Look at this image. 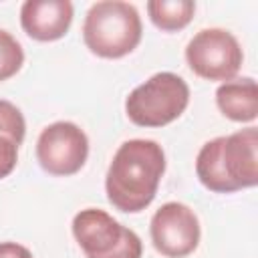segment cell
Instances as JSON below:
<instances>
[{"instance_id":"cell-1","label":"cell","mask_w":258,"mask_h":258,"mask_svg":"<svg viewBox=\"0 0 258 258\" xmlns=\"http://www.w3.org/2000/svg\"><path fill=\"white\" fill-rule=\"evenodd\" d=\"M163 173L165 153L157 141L129 139L121 143L105 175L109 204L125 214L143 212L155 200Z\"/></svg>"},{"instance_id":"cell-2","label":"cell","mask_w":258,"mask_h":258,"mask_svg":"<svg viewBox=\"0 0 258 258\" xmlns=\"http://www.w3.org/2000/svg\"><path fill=\"white\" fill-rule=\"evenodd\" d=\"M200 183L214 194H234L258 183V129L246 127L210 139L196 157Z\"/></svg>"},{"instance_id":"cell-3","label":"cell","mask_w":258,"mask_h":258,"mask_svg":"<svg viewBox=\"0 0 258 258\" xmlns=\"http://www.w3.org/2000/svg\"><path fill=\"white\" fill-rule=\"evenodd\" d=\"M143 26L137 8L121 0H101L91 4L83 22L87 48L101 58H121L137 48Z\"/></svg>"},{"instance_id":"cell-4","label":"cell","mask_w":258,"mask_h":258,"mask_svg":"<svg viewBox=\"0 0 258 258\" xmlns=\"http://www.w3.org/2000/svg\"><path fill=\"white\" fill-rule=\"evenodd\" d=\"M189 105V87L175 73H155L125 99V113L137 127H165Z\"/></svg>"},{"instance_id":"cell-5","label":"cell","mask_w":258,"mask_h":258,"mask_svg":"<svg viewBox=\"0 0 258 258\" xmlns=\"http://www.w3.org/2000/svg\"><path fill=\"white\" fill-rule=\"evenodd\" d=\"M73 236L85 258H141V238L105 210L85 208L75 214Z\"/></svg>"},{"instance_id":"cell-6","label":"cell","mask_w":258,"mask_h":258,"mask_svg":"<svg viewBox=\"0 0 258 258\" xmlns=\"http://www.w3.org/2000/svg\"><path fill=\"white\" fill-rule=\"evenodd\" d=\"M187 67L206 81L236 79L244 52L238 38L224 28H204L185 46Z\"/></svg>"},{"instance_id":"cell-7","label":"cell","mask_w":258,"mask_h":258,"mask_svg":"<svg viewBox=\"0 0 258 258\" xmlns=\"http://www.w3.org/2000/svg\"><path fill=\"white\" fill-rule=\"evenodd\" d=\"M89 157L87 133L71 121L46 125L36 139V159L48 175L69 177L83 169Z\"/></svg>"},{"instance_id":"cell-8","label":"cell","mask_w":258,"mask_h":258,"mask_svg":"<svg viewBox=\"0 0 258 258\" xmlns=\"http://www.w3.org/2000/svg\"><path fill=\"white\" fill-rule=\"evenodd\" d=\"M153 248L165 258L189 256L202 238V228L196 212L181 202L163 204L149 222Z\"/></svg>"},{"instance_id":"cell-9","label":"cell","mask_w":258,"mask_h":258,"mask_svg":"<svg viewBox=\"0 0 258 258\" xmlns=\"http://www.w3.org/2000/svg\"><path fill=\"white\" fill-rule=\"evenodd\" d=\"M73 14L69 0H26L20 6V26L32 40L52 42L69 32Z\"/></svg>"},{"instance_id":"cell-10","label":"cell","mask_w":258,"mask_h":258,"mask_svg":"<svg viewBox=\"0 0 258 258\" xmlns=\"http://www.w3.org/2000/svg\"><path fill=\"white\" fill-rule=\"evenodd\" d=\"M216 105L224 117L236 123H252L258 117V87L250 77L232 79L216 89Z\"/></svg>"},{"instance_id":"cell-11","label":"cell","mask_w":258,"mask_h":258,"mask_svg":"<svg viewBox=\"0 0 258 258\" xmlns=\"http://www.w3.org/2000/svg\"><path fill=\"white\" fill-rule=\"evenodd\" d=\"M26 135V121L22 111L0 99V179L8 177L18 161V147Z\"/></svg>"},{"instance_id":"cell-12","label":"cell","mask_w":258,"mask_h":258,"mask_svg":"<svg viewBox=\"0 0 258 258\" xmlns=\"http://www.w3.org/2000/svg\"><path fill=\"white\" fill-rule=\"evenodd\" d=\"M196 12V2L191 0H149L147 14L153 26L163 32H175L185 28Z\"/></svg>"},{"instance_id":"cell-13","label":"cell","mask_w":258,"mask_h":258,"mask_svg":"<svg viewBox=\"0 0 258 258\" xmlns=\"http://www.w3.org/2000/svg\"><path fill=\"white\" fill-rule=\"evenodd\" d=\"M24 64V50L20 42L0 28V83L14 77Z\"/></svg>"},{"instance_id":"cell-14","label":"cell","mask_w":258,"mask_h":258,"mask_svg":"<svg viewBox=\"0 0 258 258\" xmlns=\"http://www.w3.org/2000/svg\"><path fill=\"white\" fill-rule=\"evenodd\" d=\"M0 258H32V252L18 242H0Z\"/></svg>"}]
</instances>
